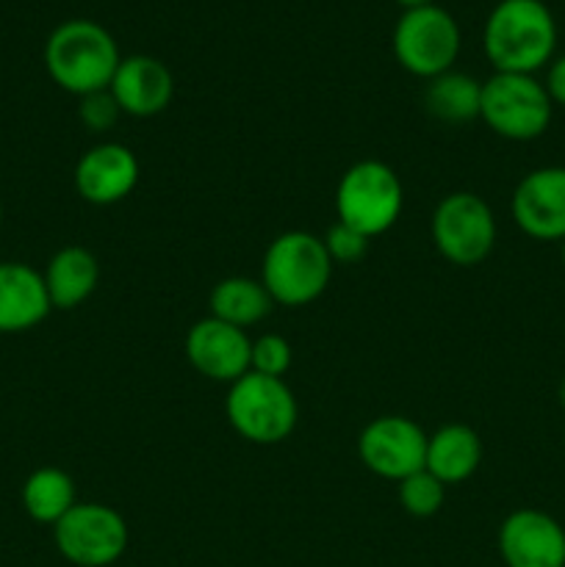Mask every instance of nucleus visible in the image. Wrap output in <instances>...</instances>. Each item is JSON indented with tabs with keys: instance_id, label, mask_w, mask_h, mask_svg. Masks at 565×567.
Masks as SVG:
<instances>
[{
	"instance_id": "obj_1",
	"label": "nucleus",
	"mask_w": 565,
	"mask_h": 567,
	"mask_svg": "<svg viewBox=\"0 0 565 567\" xmlns=\"http://www.w3.org/2000/svg\"><path fill=\"white\" fill-rule=\"evenodd\" d=\"M482 44L496 72L535 75L552 64L557 22L543 0H499L485 20Z\"/></svg>"
},
{
	"instance_id": "obj_2",
	"label": "nucleus",
	"mask_w": 565,
	"mask_h": 567,
	"mask_svg": "<svg viewBox=\"0 0 565 567\" xmlns=\"http://www.w3.org/2000/svg\"><path fill=\"white\" fill-rule=\"evenodd\" d=\"M120 61L114 37L94 20L61 22L44 44V66L50 78L75 97L109 89Z\"/></svg>"
},
{
	"instance_id": "obj_3",
	"label": "nucleus",
	"mask_w": 565,
	"mask_h": 567,
	"mask_svg": "<svg viewBox=\"0 0 565 567\" xmlns=\"http://www.w3.org/2000/svg\"><path fill=\"white\" fill-rule=\"evenodd\" d=\"M330 277L332 260L325 241L314 233H280L264 255L260 282L275 305H282V308H302V305L316 302L330 286Z\"/></svg>"
},
{
	"instance_id": "obj_4",
	"label": "nucleus",
	"mask_w": 565,
	"mask_h": 567,
	"mask_svg": "<svg viewBox=\"0 0 565 567\" xmlns=\"http://www.w3.org/2000/svg\"><path fill=\"white\" fill-rule=\"evenodd\" d=\"M225 415L244 441L275 446L294 432L299 408L286 382L249 371L227 391Z\"/></svg>"
},
{
	"instance_id": "obj_5",
	"label": "nucleus",
	"mask_w": 565,
	"mask_h": 567,
	"mask_svg": "<svg viewBox=\"0 0 565 567\" xmlns=\"http://www.w3.org/2000/svg\"><path fill=\"white\" fill-rule=\"evenodd\" d=\"M554 103L535 75L493 72L482 83L480 120L507 142L541 138L552 125Z\"/></svg>"
},
{
	"instance_id": "obj_6",
	"label": "nucleus",
	"mask_w": 565,
	"mask_h": 567,
	"mask_svg": "<svg viewBox=\"0 0 565 567\" xmlns=\"http://www.w3.org/2000/svg\"><path fill=\"white\" fill-rule=\"evenodd\" d=\"M404 192L399 175L382 161H358L341 175L336 188L338 221L377 238L397 225Z\"/></svg>"
},
{
	"instance_id": "obj_7",
	"label": "nucleus",
	"mask_w": 565,
	"mask_h": 567,
	"mask_svg": "<svg viewBox=\"0 0 565 567\" xmlns=\"http://www.w3.org/2000/svg\"><path fill=\"white\" fill-rule=\"evenodd\" d=\"M460 25L446 9L430 3L408 9L393 28V55L419 78H438L454 66L460 55Z\"/></svg>"
},
{
	"instance_id": "obj_8",
	"label": "nucleus",
	"mask_w": 565,
	"mask_h": 567,
	"mask_svg": "<svg viewBox=\"0 0 565 567\" xmlns=\"http://www.w3.org/2000/svg\"><path fill=\"white\" fill-rule=\"evenodd\" d=\"M432 244L454 266H480L496 244L491 205L471 192H454L432 210Z\"/></svg>"
},
{
	"instance_id": "obj_9",
	"label": "nucleus",
	"mask_w": 565,
	"mask_h": 567,
	"mask_svg": "<svg viewBox=\"0 0 565 567\" xmlns=\"http://www.w3.org/2000/svg\"><path fill=\"white\" fill-rule=\"evenodd\" d=\"M53 540L61 557L78 567H109L127 551L131 532L125 518L105 504H75L53 526Z\"/></svg>"
},
{
	"instance_id": "obj_10",
	"label": "nucleus",
	"mask_w": 565,
	"mask_h": 567,
	"mask_svg": "<svg viewBox=\"0 0 565 567\" xmlns=\"http://www.w3.org/2000/svg\"><path fill=\"white\" fill-rule=\"evenodd\" d=\"M360 463L380 480L402 482L424 468L427 435L404 415H380L358 437Z\"/></svg>"
},
{
	"instance_id": "obj_11",
	"label": "nucleus",
	"mask_w": 565,
	"mask_h": 567,
	"mask_svg": "<svg viewBox=\"0 0 565 567\" xmlns=\"http://www.w3.org/2000/svg\"><path fill=\"white\" fill-rule=\"evenodd\" d=\"M513 219L535 241L565 238V166H541L521 177L513 192Z\"/></svg>"
},
{
	"instance_id": "obj_12",
	"label": "nucleus",
	"mask_w": 565,
	"mask_h": 567,
	"mask_svg": "<svg viewBox=\"0 0 565 567\" xmlns=\"http://www.w3.org/2000/svg\"><path fill=\"white\" fill-rule=\"evenodd\" d=\"M499 554L507 567H565V529L541 509H515L499 526Z\"/></svg>"
},
{
	"instance_id": "obj_13",
	"label": "nucleus",
	"mask_w": 565,
	"mask_h": 567,
	"mask_svg": "<svg viewBox=\"0 0 565 567\" xmlns=\"http://www.w3.org/2000/svg\"><path fill=\"white\" fill-rule=\"evenodd\" d=\"M186 360L194 365V371L214 382H227L233 385L249 374V354H253V341L247 332L238 327L225 324V321L208 319L197 321L192 330L186 332Z\"/></svg>"
},
{
	"instance_id": "obj_14",
	"label": "nucleus",
	"mask_w": 565,
	"mask_h": 567,
	"mask_svg": "<svg viewBox=\"0 0 565 567\" xmlns=\"http://www.w3.org/2000/svg\"><path fill=\"white\" fill-rule=\"evenodd\" d=\"M78 194L92 205H114L131 197L138 183V161L125 144L103 142L78 158L75 164Z\"/></svg>"
},
{
	"instance_id": "obj_15",
	"label": "nucleus",
	"mask_w": 565,
	"mask_h": 567,
	"mask_svg": "<svg viewBox=\"0 0 565 567\" xmlns=\"http://www.w3.org/2000/svg\"><path fill=\"white\" fill-rule=\"evenodd\" d=\"M109 92L114 94L122 114L155 116L175 97V78L164 61L153 55H127L120 61Z\"/></svg>"
},
{
	"instance_id": "obj_16",
	"label": "nucleus",
	"mask_w": 565,
	"mask_h": 567,
	"mask_svg": "<svg viewBox=\"0 0 565 567\" xmlns=\"http://www.w3.org/2000/svg\"><path fill=\"white\" fill-rule=\"evenodd\" d=\"M53 310L44 277L20 260H0V332H28Z\"/></svg>"
},
{
	"instance_id": "obj_17",
	"label": "nucleus",
	"mask_w": 565,
	"mask_h": 567,
	"mask_svg": "<svg viewBox=\"0 0 565 567\" xmlns=\"http://www.w3.org/2000/svg\"><path fill=\"white\" fill-rule=\"evenodd\" d=\"M482 463V441L471 426L446 424L427 437L424 468L443 485H460L471 480Z\"/></svg>"
},
{
	"instance_id": "obj_18",
	"label": "nucleus",
	"mask_w": 565,
	"mask_h": 567,
	"mask_svg": "<svg viewBox=\"0 0 565 567\" xmlns=\"http://www.w3.org/2000/svg\"><path fill=\"white\" fill-rule=\"evenodd\" d=\"M50 305L59 310H72L86 302L100 282V264L89 249L64 247L48 260L42 271Z\"/></svg>"
},
{
	"instance_id": "obj_19",
	"label": "nucleus",
	"mask_w": 565,
	"mask_h": 567,
	"mask_svg": "<svg viewBox=\"0 0 565 567\" xmlns=\"http://www.w3.org/2000/svg\"><path fill=\"white\" fill-rule=\"evenodd\" d=\"M210 316L225 324L247 330L258 324L275 308V299L269 297L266 286L253 277H225L210 291Z\"/></svg>"
},
{
	"instance_id": "obj_20",
	"label": "nucleus",
	"mask_w": 565,
	"mask_h": 567,
	"mask_svg": "<svg viewBox=\"0 0 565 567\" xmlns=\"http://www.w3.org/2000/svg\"><path fill=\"white\" fill-rule=\"evenodd\" d=\"M482 83L465 72L449 70L443 75L430 78L424 89V109L435 120L446 125H463V122L480 120Z\"/></svg>"
},
{
	"instance_id": "obj_21",
	"label": "nucleus",
	"mask_w": 565,
	"mask_h": 567,
	"mask_svg": "<svg viewBox=\"0 0 565 567\" xmlns=\"http://www.w3.org/2000/svg\"><path fill=\"white\" fill-rule=\"evenodd\" d=\"M75 504V482L61 468L33 471L22 485V507L37 524L55 526Z\"/></svg>"
},
{
	"instance_id": "obj_22",
	"label": "nucleus",
	"mask_w": 565,
	"mask_h": 567,
	"mask_svg": "<svg viewBox=\"0 0 565 567\" xmlns=\"http://www.w3.org/2000/svg\"><path fill=\"white\" fill-rule=\"evenodd\" d=\"M397 485L399 504H402L404 513L413 515V518H432V515L443 507V498H446V485H443L438 476H432L427 468L404 476Z\"/></svg>"
},
{
	"instance_id": "obj_23",
	"label": "nucleus",
	"mask_w": 565,
	"mask_h": 567,
	"mask_svg": "<svg viewBox=\"0 0 565 567\" xmlns=\"http://www.w3.org/2000/svg\"><path fill=\"white\" fill-rule=\"evenodd\" d=\"M291 343L280 336H260L253 341V354H249V371L264 377H277L282 380L288 369H291Z\"/></svg>"
},
{
	"instance_id": "obj_24",
	"label": "nucleus",
	"mask_w": 565,
	"mask_h": 567,
	"mask_svg": "<svg viewBox=\"0 0 565 567\" xmlns=\"http://www.w3.org/2000/svg\"><path fill=\"white\" fill-rule=\"evenodd\" d=\"M321 241H325V249H327V255H330L332 266L336 264L352 266V264H358V260L366 258L371 238L363 236V233H358L355 227L343 225V221H336V225L327 230V236L321 238Z\"/></svg>"
},
{
	"instance_id": "obj_25",
	"label": "nucleus",
	"mask_w": 565,
	"mask_h": 567,
	"mask_svg": "<svg viewBox=\"0 0 565 567\" xmlns=\"http://www.w3.org/2000/svg\"><path fill=\"white\" fill-rule=\"evenodd\" d=\"M120 105H116L114 94L109 89H100V92L83 94L81 105H78V116H81L83 125L92 133H105L116 125L120 120Z\"/></svg>"
},
{
	"instance_id": "obj_26",
	"label": "nucleus",
	"mask_w": 565,
	"mask_h": 567,
	"mask_svg": "<svg viewBox=\"0 0 565 567\" xmlns=\"http://www.w3.org/2000/svg\"><path fill=\"white\" fill-rule=\"evenodd\" d=\"M543 86H546L552 103L565 109V55H559V59H554L552 64H548V75Z\"/></svg>"
},
{
	"instance_id": "obj_27",
	"label": "nucleus",
	"mask_w": 565,
	"mask_h": 567,
	"mask_svg": "<svg viewBox=\"0 0 565 567\" xmlns=\"http://www.w3.org/2000/svg\"><path fill=\"white\" fill-rule=\"evenodd\" d=\"M399 6H404V11L408 9H421V6H430L432 0H397Z\"/></svg>"
},
{
	"instance_id": "obj_28",
	"label": "nucleus",
	"mask_w": 565,
	"mask_h": 567,
	"mask_svg": "<svg viewBox=\"0 0 565 567\" xmlns=\"http://www.w3.org/2000/svg\"><path fill=\"white\" fill-rule=\"evenodd\" d=\"M557 402H559V408L565 410V380L559 382V388H557Z\"/></svg>"
},
{
	"instance_id": "obj_29",
	"label": "nucleus",
	"mask_w": 565,
	"mask_h": 567,
	"mask_svg": "<svg viewBox=\"0 0 565 567\" xmlns=\"http://www.w3.org/2000/svg\"><path fill=\"white\" fill-rule=\"evenodd\" d=\"M559 258H563V264H565V238L559 241Z\"/></svg>"
},
{
	"instance_id": "obj_30",
	"label": "nucleus",
	"mask_w": 565,
	"mask_h": 567,
	"mask_svg": "<svg viewBox=\"0 0 565 567\" xmlns=\"http://www.w3.org/2000/svg\"><path fill=\"white\" fill-rule=\"evenodd\" d=\"M0 221H3V205H0Z\"/></svg>"
},
{
	"instance_id": "obj_31",
	"label": "nucleus",
	"mask_w": 565,
	"mask_h": 567,
	"mask_svg": "<svg viewBox=\"0 0 565 567\" xmlns=\"http://www.w3.org/2000/svg\"><path fill=\"white\" fill-rule=\"evenodd\" d=\"M563 449H565V443H563Z\"/></svg>"
}]
</instances>
